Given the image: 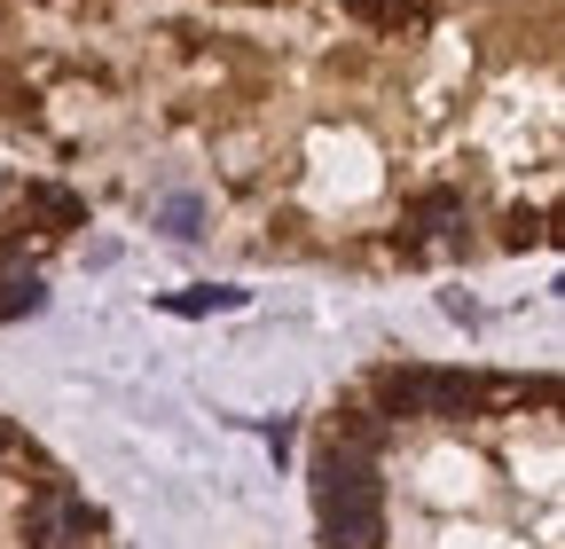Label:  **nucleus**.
<instances>
[{
	"label": "nucleus",
	"instance_id": "obj_1",
	"mask_svg": "<svg viewBox=\"0 0 565 549\" xmlns=\"http://www.w3.org/2000/svg\"><path fill=\"white\" fill-rule=\"evenodd\" d=\"M315 510H322V549H377L385 541V478L377 455L330 440L315 455Z\"/></svg>",
	"mask_w": 565,
	"mask_h": 549
},
{
	"label": "nucleus",
	"instance_id": "obj_2",
	"mask_svg": "<svg viewBox=\"0 0 565 549\" xmlns=\"http://www.w3.org/2000/svg\"><path fill=\"white\" fill-rule=\"evenodd\" d=\"M377 392L393 400V417H471L487 400V385L463 369H385Z\"/></svg>",
	"mask_w": 565,
	"mask_h": 549
},
{
	"label": "nucleus",
	"instance_id": "obj_3",
	"mask_svg": "<svg viewBox=\"0 0 565 549\" xmlns=\"http://www.w3.org/2000/svg\"><path fill=\"white\" fill-rule=\"evenodd\" d=\"M79 534H87V503L71 495V487H47V495L24 503V541L32 549H71Z\"/></svg>",
	"mask_w": 565,
	"mask_h": 549
},
{
	"label": "nucleus",
	"instance_id": "obj_4",
	"mask_svg": "<svg viewBox=\"0 0 565 549\" xmlns=\"http://www.w3.org/2000/svg\"><path fill=\"white\" fill-rule=\"evenodd\" d=\"M47 291H40V274L32 267H0V322H17V314H40Z\"/></svg>",
	"mask_w": 565,
	"mask_h": 549
},
{
	"label": "nucleus",
	"instance_id": "obj_5",
	"mask_svg": "<svg viewBox=\"0 0 565 549\" xmlns=\"http://www.w3.org/2000/svg\"><path fill=\"white\" fill-rule=\"evenodd\" d=\"M24 213H40V220H47V236H63V228H79L87 204L71 196V189H24Z\"/></svg>",
	"mask_w": 565,
	"mask_h": 549
},
{
	"label": "nucleus",
	"instance_id": "obj_6",
	"mask_svg": "<svg viewBox=\"0 0 565 549\" xmlns=\"http://www.w3.org/2000/svg\"><path fill=\"white\" fill-rule=\"evenodd\" d=\"M408 213H416V228H424V236H448V228L463 220V196H456V189H424Z\"/></svg>",
	"mask_w": 565,
	"mask_h": 549
},
{
	"label": "nucleus",
	"instance_id": "obj_7",
	"mask_svg": "<svg viewBox=\"0 0 565 549\" xmlns=\"http://www.w3.org/2000/svg\"><path fill=\"white\" fill-rule=\"evenodd\" d=\"M173 314H236L244 306V291H228V283H212V291H181V299H166Z\"/></svg>",
	"mask_w": 565,
	"mask_h": 549
},
{
	"label": "nucleus",
	"instance_id": "obj_8",
	"mask_svg": "<svg viewBox=\"0 0 565 549\" xmlns=\"http://www.w3.org/2000/svg\"><path fill=\"white\" fill-rule=\"evenodd\" d=\"M158 220H166V236L189 244V236L204 228V204H196V196H166V204H158Z\"/></svg>",
	"mask_w": 565,
	"mask_h": 549
}]
</instances>
